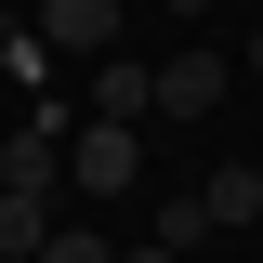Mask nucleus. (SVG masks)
Here are the masks:
<instances>
[{
    "instance_id": "obj_10",
    "label": "nucleus",
    "mask_w": 263,
    "mask_h": 263,
    "mask_svg": "<svg viewBox=\"0 0 263 263\" xmlns=\"http://www.w3.org/2000/svg\"><path fill=\"white\" fill-rule=\"evenodd\" d=\"M237 79H263V13H250V27H237Z\"/></svg>"
},
{
    "instance_id": "obj_9",
    "label": "nucleus",
    "mask_w": 263,
    "mask_h": 263,
    "mask_svg": "<svg viewBox=\"0 0 263 263\" xmlns=\"http://www.w3.org/2000/svg\"><path fill=\"white\" fill-rule=\"evenodd\" d=\"M40 263H119V237H92V224H53V237H40Z\"/></svg>"
},
{
    "instance_id": "obj_6",
    "label": "nucleus",
    "mask_w": 263,
    "mask_h": 263,
    "mask_svg": "<svg viewBox=\"0 0 263 263\" xmlns=\"http://www.w3.org/2000/svg\"><path fill=\"white\" fill-rule=\"evenodd\" d=\"M145 237H158V250H211V237H224V224H211V197H158V211H145Z\"/></svg>"
},
{
    "instance_id": "obj_4",
    "label": "nucleus",
    "mask_w": 263,
    "mask_h": 263,
    "mask_svg": "<svg viewBox=\"0 0 263 263\" xmlns=\"http://www.w3.org/2000/svg\"><path fill=\"white\" fill-rule=\"evenodd\" d=\"M92 119H158V66H132V53H92Z\"/></svg>"
},
{
    "instance_id": "obj_3",
    "label": "nucleus",
    "mask_w": 263,
    "mask_h": 263,
    "mask_svg": "<svg viewBox=\"0 0 263 263\" xmlns=\"http://www.w3.org/2000/svg\"><path fill=\"white\" fill-rule=\"evenodd\" d=\"M119 0H40V40H53V53H119Z\"/></svg>"
},
{
    "instance_id": "obj_5",
    "label": "nucleus",
    "mask_w": 263,
    "mask_h": 263,
    "mask_svg": "<svg viewBox=\"0 0 263 263\" xmlns=\"http://www.w3.org/2000/svg\"><path fill=\"white\" fill-rule=\"evenodd\" d=\"M224 105V53H171L158 66V119H211Z\"/></svg>"
},
{
    "instance_id": "obj_8",
    "label": "nucleus",
    "mask_w": 263,
    "mask_h": 263,
    "mask_svg": "<svg viewBox=\"0 0 263 263\" xmlns=\"http://www.w3.org/2000/svg\"><path fill=\"white\" fill-rule=\"evenodd\" d=\"M197 197H211V224H263V171H250V158H224Z\"/></svg>"
},
{
    "instance_id": "obj_7",
    "label": "nucleus",
    "mask_w": 263,
    "mask_h": 263,
    "mask_svg": "<svg viewBox=\"0 0 263 263\" xmlns=\"http://www.w3.org/2000/svg\"><path fill=\"white\" fill-rule=\"evenodd\" d=\"M40 237H53V197H13L0 184V263H40Z\"/></svg>"
},
{
    "instance_id": "obj_1",
    "label": "nucleus",
    "mask_w": 263,
    "mask_h": 263,
    "mask_svg": "<svg viewBox=\"0 0 263 263\" xmlns=\"http://www.w3.org/2000/svg\"><path fill=\"white\" fill-rule=\"evenodd\" d=\"M132 171H145V132H132V119H79V132H66V197L119 211V197H132Z\"/></svg>"
},
{
    "instance_id": "obj_2",
    "label": "nucleus",
    "mask_w": 263,
    "mask_h": 263,
    "mask_svg": "<svg viewBox=\"0 0 263 263\" xmlns=\"http://www.w3.org/2000/svg\"><path fill=\"white\" fill-rule=\"evenodd\" d=\"M66 105H27V132H0V184L13 197H66Z\"/></svg>"
},
{
    "instance_id": "obj_11",
    "label": "nucleus",
    "mask_w": 263,
    "mask_h": 263,
    "mask_svg": "<svg viewBox=\"0 0 263 263\" xmlns=\"http://www.w3.org/2000/svg\"><path fill=\"white\" fill-rule=\"evenodd\" d=\"M119 263H184V250H158V237H119Z\"/></svg>"
},
{
    "instance_id": "obj_12",
    "label": "nucleus",
    "mask_w": 263,
    "mask_h": 263,
    "mask_svg": "<svg viewBox=\"0 0 263 263\" xmlns=\"http://www.w3.org/2000/svg\"><path fill=\"white\" fill-rule=\"evenodd\" d=\"M158 13H224V0H158Z\"/></svg>"
}]
</instances>
